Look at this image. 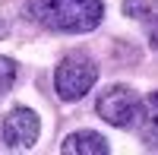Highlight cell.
I'll list each match as a JSON object with an SVG mask.
<instances>
[{"mask_svg":"<svg viewBox=\"0 0 158 155\" xmlns=\"http://www.w3.org/2000/svg\"><path fill=\"white\" fill-rule=\"evenodd\" d=\"M25 13H29V19H35L51 32L82 35L101 25L104 3L101 0H29Z\"/></svg>","mask_w":158,"mask_h":155,"instance_id":"6da1fadb","label":"cell"},{"mask_svg":"<svg viewBox=\"0 0 158 155\" xmlns=\"http://www.w3.org/2000/svg\"><path fill=\"white\" fill-rule=\"evenodd\" d=\"M98 82V63L82 51H70L54 70V89L63 101H79Z\"/></svg>","mask_w":158,"mask_h":155,"instance_id":"7a4b0ae2","label":"cell"},{"mask_svg":"<svg viewBox=\"0 0 158 155\" xmlns=\"http://www.w3.org/2000/svg\"><path fill=\"white\" fill-rule=\"evenodd\" d=\"M139 108H142V98L130 86H108L95 101L98 117L117 130H133L139 120Z\"/></svg>","mask_w":158,"mask_h":155,"instance_id":"3957f363","label":"cell"},{"mask_svg":"<svg viewBox=\"0 0 158 155\" xmlns=\"http://www.w3.org/2000/svg\"><path fill=\"white\" fill-rule=\"evenodd\" d=\"M41 133V120L32 108H13L3 117V143L6 149H32Z\"/></svg>","mask_w":158,"mask_h":155,"instance_id":"277c9868","label":"cell"},{"mask_svg":"<svg viewBox=\"0 0 158 155\" xmlns=\"http://www.w3.org/2000/svg\"><path fill=\"white\" fill-rule=\"evenodd\" d=\"M60 152L63 155H108L111 146H108V139L101 133H95V130H76V133H70L60 143Z\"/></svg>","mask_w":158,"mask_h":155,"instance_id":"5b68a950","label":"cell"},{"mask_svg":"<svg viewBox=\"0 0 158 155\" xmlns=\"http://www.w3.org/2000/svg\"><path fill=\"white\" fill-rule=\"evenodd\" d=\"M133 130L139 133L142 146L158 152V92H149L142 98V108H139V120Z\"/></svg>","mask_w":158,"mask_h":155,"instance_id":"8992f818","label":"cell"},{"mask_svg":"<svg viewBox=\"0 0 158 155\" xmlns=\"http://www.w3.org/2000/svg\"><path fill=\"white\" fill-rule=\"evenodd\" d=\"M123 16L130 19H155L158 0H123Z\"/></svg>","mask_w":158,"mask_h":155,"instance_id":"52a82bcc","label":"cell"},{"mask_svg":"<svg viewBox=\"0 0 158 155\" xmlns=\"http://www.w3.org/2000/svg\"><path fill=\"white\" fill-rule=\"evenodd\" d=\"M16 76H19L16 60L0 57V92H10V89H13V82H16Z\"/></svg>","mask_w":158,"mask_h":155,"instance_id":"ba28073f","label":"cell"},{"mask_svg":"<svg viewBox=\"0 0 158 155\" xmlns=\"http://www.w3.org/2000/svg\"><path fill=\"white\" fill-rule=\"evenodd\" d=\"M149 48H152V51H158V16L149 22Z\"/></svg>","mask_w":158,"mask_h":155,"instance_id":"9c48e42d","label":"cell"}]
</instances>
